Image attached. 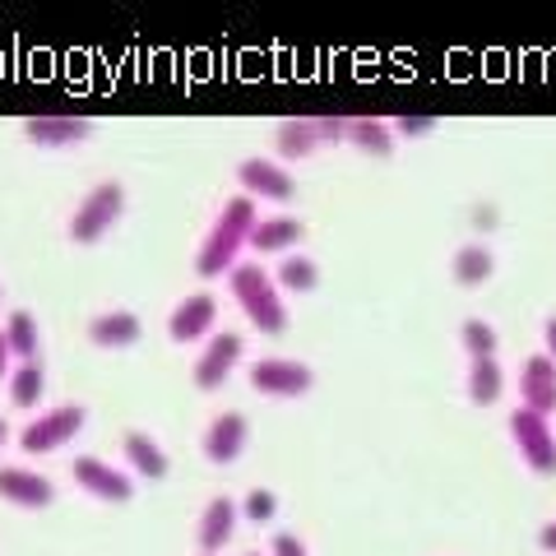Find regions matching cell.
Wrapping results in <instances>:
<instances>
[{"label": "cell", "instance_id": "cell-34", "mask_svg": "<svg viewBox=\"0 0 556 556\" xmlns=\"http://www.w3.org/2000/svg\"><path fill=\"white\" fill-rule=\"evenodd\" d=\"M5 437H10V427H5V417H0V445H5Z\"/></svg>", "mask_w": 556, "mask_h": 556}, {"label": "cell", "instance_id": "cell-2", "mask_svg": "<svg viewBox=\"0 0 556 556\" xmlns=\"http://www.w3.org/2000/svg\"><path fill=\"white\" fill-rule=\"evenodd\" d=\"M228 283H232V298L241 302V311L251 316V325L260 329V334H283L288 311H283V302H278V283L265 269L247 260V265H237L228 274Z\"/></svg>", "mask_w": 556, "mask_h": 556}, {"label": "cell", "instance_id": "cell-33", "mask_svg": "<svg viewBox=\"0 0 556 556\" xmlns=\"http://www.w3.org/2000/svg\"><path fill=\"white\" fill-rule=\"evenodd\" d=\"M547 357H552V362H556V316H552V320H547Z\"/></svg>", "mask_w": 556, "mask_h": 556}, {"label": "cell", "instance_id": "cell-35", "mask_svg": "<svg viewBox=\"0 0 556 556\" xmlns=\"http://www.w3.org/2000/svg\"><path fill=\"white\" fill-rule=\"evenodd\" d=\"M247 556H260V552H247Z\"/></svg>", "mask_w": 556, "mask_h": 556}, {"label": "cell", "instance_id": "cell-28", "mask_svg": "<svg viewBox=\"0 0 556 556\" xmlns=\"http://www.w3.org/2000/svg\"><path fill=\"white\" fill-rule=\"evenodd\" d=\"M394 126H399V130H404V135H427L431 126H437V121H431V116H399V121H394Z\"/></svg>", "mask_w": 556, "mask_h": 556}, {"label": "cell", "instance_id": "cell-31", "mask_svg": "<svg viewBox=\"0 0 556 556\" xmlns=\"http://www.w3.org/2000/svg\"><path fill=\"white\" fill-rule=\"evenodd\" d=\"M10 357H14V353H10V343H5V329H0V376H5V367H10Z\"/></svg>", "mask_w": 556, "mask_h": 556}, {"label": "cell", "instance_id": "cell-4", "mask_svg": "<svg viewBox=\"0 0 556 556\" xmlns=\"http://www.w3.org/2000/svg\"><path fill=\"white\" fill-rule=\"evenodd\" d=\"M329 139H348V121H334V116H298V121H283L274 130V149L278 159L298 163L306 153H316Z\"/></svg>", "mask_w": 556, "mask_h": 556}, {"label": "cell", "instance_id": "cell-12", "mask_svg": "<svg viewBox=\"0 0 556 556\" xmlns=\"http://www.w3.org/2000/svg\"><path fill=\"white\" fill-rule=\"evenodd\" d=\"M0 496H5L10 506L42 510L56 501V486H51L42 473H33V468H0Z\"/></svg>", "mask_w": 556, "mask_h": 556}, {"label": "cell", "instance_id": "cell-11", "mask_svg": "<svg viewBox=\"0 0 556 556\" xmlns=\"http://www.w3.org/2000/svg\"><path fill=\"white\" fill-rule=\"evenodd\" d=\"M75 482H79L93 501H130V478L121 473V468L93 459V455H79V459H75Z\"/></svg>", "mask_w": 556, "mask_h": 556}, {"label": "cell", "instance_id": "cell-16", "mask_svg": "<svg viewBox=\"0 0 556 556\" xmlns=\"http://www.w3.org/2000/svg\"><path fill=\"white\" fill-rule=\"evenodd\" d=\"M232 529H237V506H232L228 496H214L204 506V515H200V547L204 552H218L232 538Z\"/></svg>", "mask_w": 556, "mask_h": 556}, {"label": "cell", "instance_id": "cell-17", "mask_svg": "<svg viewBox=\"0 0 556 556\" xmlns=\"http://www.w3.org/2000/svg\"><path fill=\"white\" fill-rule=\"evenodd\" d=\"M139 334H144V325H139V316H130V311H108V316H98L89 325V339L98 348H130Z\"/></svg>", "mask_w": 556, "mask_h": 556}, {"label": "cell", "instance_id": "cell-18", "mask_svg": "<svg viewBox=\"0 0 556 556\" xmlns=\"http://www.w3.org/2000/svg\"><path fill=\"white\" fill-rule=\"evenodd\" d=\"M121 450H126V459L139 478H167V455L144 437V431H126V437H121Z\"/></svg>", "mask_w": 556, "mask_h": 556}, {"label": "cell", "instance_id": "cell-23", "mask_svg": "<svg viewBox=\"0 0 556 556\" xmlns=\"http://www.w3.org/2000/svg\"><path fill=\"white\" fill-rule=\"evenodd\" d=\"M5 343L20 362H33V353H38V320H33L28 311H14L5 320Z\"/></svg>", "mask_w": 556, "mask_h": 556}, {"label": "cell", "instance_id": "cell-6", "mask_svg": "<svg viewBox=\"0 0 556 556\" xmlns=\"http://www.w3.org/2000/svg\"><path fill=\"white\" fill-rule=\"evenodd\" d=\"M510 431H515V445H519V455H525V464L533 468V473H556V437H552L547 417H538L529 408H515Z\"/></svg>", "mask_w": 556, "mask_h": 556}, {"label": "cell", "instance_id": "cell-24", "mask_svg": "<svg viewBox=\"0 0 556 556\" xmlns=\"http://www.w3.org/2000/svg\"><path fill=\"white\" fill-rule=\"evenodd\" d=\"M42 386H47V376L38 362H20V371H14L10 380V399H14V408H33L42 399Z\"/></svg>", "mask_w": 556, "mask_h": 556}, {"label": "cell", "instance_id": "cell-5", "mask_svg": "<svg viewBox=\"0 0 556 556\" xmlns=\"http://www.w3.org/2000/svg\"><path fill=\"white\" fill-rule=\"evenodd\" d=\"M84 422H89V413H84L79 404H61V408H51L42 417H33V422L24 427L20 445L28 450V455H51L56 445L75 441L79 431H84Z\"/></svg>", "mask_w": 556, "mask_h": 556}, {"label": "cell", "instance_id": "cell-22", "mask_svg": "<svg viewBox=\"0 0 556 556\" xmlns=\"http://www.w3.org/2000/svg\"><path fill=\"white\" fill-rule=\"evenodd\" d=\"M501 386H506V376H501V362H473V371H468V399L473 404H496L501 399Z\"/></svg>", "mask_w": 556, "mask_h": 556}, {"label": "cell", "instance_id": "cell-32", "mask_svg": "<svg viewBox=\"0 0 556 556\" xmlns=\"http://www.w3.org/2000/svg\"><path fill=\"white\" fill-rule=\"evenodd\" d=\"M473 223H478V228H492V223H496V208H478Z\"/></svg>", "mask_w": 556, "mask_h": 556}, {"label": "cell", "instance_id": "cell-25", "mask_svg": "<svg viewBox=\"0 0 556 556\" xmlns=\"http://www.w3.org/2000/svg\"><path fill=\"white\" fill-rule=\"evenodd\" d=\"M316 283H320L316 260H306V255H288L283 265H278V288H288V292H311Z\"/></svg>", "mask_w": 556, "mask_h": 556}, {"label": "cell", "instance_id": "cell-26", "mask_svg": "<svg viewBox=\"0 0 556 556\" xmlns=\"http://www.w3.org/2000/svg\"><path fill=\"white\" fill-rule=\"evenodd\" d=\"M459 343H464V353H473V362H492V353H496V329L482 325V320H464Z\"/></svg>", "mask_w": 556, "mask_h": 556}, {"label": "cell", "instance_id": "cell-19", "mask_svg": "<svg viewBox=\"0 0 556 556\" xmlns=\"http://www.w3.org/2000/svg\"><path fill=\"white\" fill-rule=\"evenodd\" d=\"M292 241H302V223L298 218H265V223H255V232H251V247L265 251V255L292 247Z\"/></svg>", "mask_w": 556, "mask_h": 556}, {"label": "cell", "instance_id": "cell-10", "mask_svg": "<svg viewBox=\"0 0 556 556\" xmlns=\"http://www.w3.org/2000/svg\"><path fill=\"white\" fill-rule=\"evenodd\" d=\"M237 357H241V334H214L204 343L200 362H195V386L200 390H218L223 380L232 376Z\"/></svg>", "mask_w": 556, "mask_h": 556}, {"label": "cell", "instance_id": "cell-8", "mask_svg": "<svg viewBox=\"0 0 556 556\" xmlns=\"http://www.w3.org/2000/svg\"><path fill=\"white\" fill-rule=\"evenodd\" d=\"M247 437H251L247 417H241V413H218L214 422H208V431H204V459L208 464H232V459H241Z\"/></svg>", "mask_w": 556, "mask_h": 556}, {"label": "cell", "instance_id": "cell-3", "mask_svg": "<svg viewBox=\"0 0 556 556\" xmlns=\"http://www.w3.org/2000/svg\"><path fill=\"white\" fill-rule=\"evenodd\" d=\"M121 208H126V190H121L116 181L93 186L89 195L79 200L75 218H70V237H75L79 247H93V241H102L112 232V223L121 218Z\"/></svg>", "mask_w": 556, "mask_h": 556}, {"label": "cell", "instance_id": "cell-29", "mask_svg": "<svg viewBox=\"0 0 556 556\" xmlns=\"http://www.w3.org/2000/svg\"><path fill=\"white\" fill-rule=\"evenodd\" d=\"M274 556H306V547H302L292 533H278V538H274Z\"/></svg>", "mask_w": 556, "mask_h": 556}, {"label": "cell", "instance_id": "cell-14", "mask_svg": "<svg viewBox=\"0 0 556 556\" xmlns=\"http://www.w3.org/2000/svg\"><path fill=\"white\" fill-rule=\"evenodd\" d=\"M237 181L251 190V195H265V200H288L292 190H298V181H292L288 167H278L269 159H247L237 167Z\"/></svg>", "mask_w": 556, "mask_h": 556}, {"label": "cell", "instance_id": "cell-15", "mask_svg": "<svg viewBox=\"0 0 556 556\" xmlns=\"http://www.w3.org/2000/svg\"><path fill=\"white\" fill-rule=\"evenodd\" d=\"M89 121L79 116H28L24 121V135L33 139V144L42 149H65V144H79V139H89Z\"/></svg>", "mask_w": 556, "mask_h": 556}, {"label": "cell", "instance_id": "cell-7", "mask_svg": "<svg viewBox=\"0 0 556 556\" xmlns=\"http://www.w3.org/2000/svg\"><path fill=\"white\" fill-rule=\"evenodd\" d=\"M251 386L260 394H278V399H298L316 386V376L302 362H288V357H260L251 367Z\"/></svg>", "mask_w": 556, "mask_h": 556}, {"label": "cell", "instance_id": "cell-27", "mask_svg": "<svg viewBox=\"0 0 556 556\" xmlns=\"http://www.w3.org/2000/svg\"><path fill=\"white\" fill-rule=\"evenodd\" d=\"M274 510H278V496L269 486H255V492H247V501H241V515L255 519V525H269Z\"/></svg>", "mask_w": 556, "mask_h": 556}, {"label": "cell", "instance_id": "cell-20", "mask_svg": "<svg viewBox=\"0 0 556 556\" xmlns=\"http://www.w3.org/2000/svg\"><path fill=\"white\" fill-rule=\"evenodd\" d=\"M492 251L486 247H459L455 251V283H464V288H478V283H486L492 278Z\"/></svg>", "mask_w": 556, "mask_h": 556}, {"label": "cell", "instance_id": "cell-30", "mask_svg": "<svg viewBox=\"0 0 556 556\" xmlns=\"http://www.w3.org/2000/svg\"><path fill=\"white\" fill-rule=\"evenodd\" d=\"M538 543H543L547 552H556V519H552V525H543V533H538Z\"/></svg>", "mask_w": 556, "mask_h": 556}, {"label": "cell", "instance_id": "cell-13", "mask_svg": "<svg viewBox=\"0 0 556 556\" xmlns=\"http://www.w3.org/2000/svg\"><path fill=\"white\" fill-rule=\"evenodd\" d=\"M214 316H218L214 292H190V298L172 311L167 329H172V339L177 343H195V339H204L208 329H214Z\"/></svg>", "mask_w": 556, "mask_h": 556}, {"label": "cell", "instance_id": "cell-21", "mask_svg": "<svg viewBox=\"0 0 556 556\" xmlns=\"http://www.w3.org/2000/svg\"><path fill=\"white\" fill-rule=\"evenodd\" d=\"M348 139H353L357 149H367V153H380V159L394 149L390 126H386V121H376V116H353V121H348Z\"/></svg>", "mask_w": 556, "mask_h": 556}, {"label": "cell", "instance_id": "cell-1", "mask_svg": "<svg viewBox=\"0 0 556 556\" xmlns=\"http://www.w3.org/2000/svg\"><path fill=\"white\" fill-rule=\"evenodd\" d=\"M255 204L247 195H237L223 204V214L214 218V228H208L204 237V247L195 255V269L204 278H214V274H232L237 269V255L241 247H251V232H255Z\"/></svg>", "mask_w": 556, "mask_h": 556}, {"label": "cell", "instance_id": "cell-9", "mask_svg": "<svg viewBox=\"0 0 556 556\" xmlns=\"http://www.w3.org/2000/svg\"><path fill=\"white\" fill-rule=\"evenodd\" d=\"M519 399H525L519 408H529L538 417H547L556 408V362L552 357L525 362V371H519Z\"/></svg>", "mask_w": 556, "mask_h": 556}]
</instances>
